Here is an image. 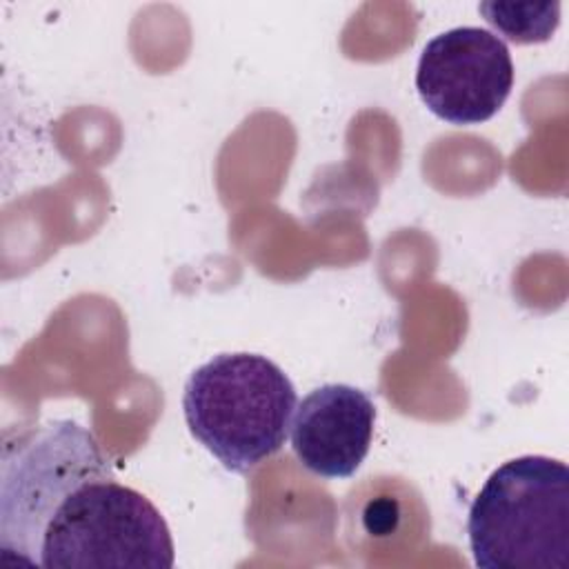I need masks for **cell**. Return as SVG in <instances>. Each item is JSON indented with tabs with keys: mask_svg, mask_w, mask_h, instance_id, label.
Wrapping results in <instances>:
<instances>
[{
	"mask_svg": "<svg viewBox=\"0 0 569 569\" xmlns=\"http://www.w3.org/2000/svg\"><path fill=\"white\" fill-rule=\"evenodd\" d=\"M296 407L289 376L258 353L213 356L189 376L182 393L191 436L238 473L282 449Z\"/></svg>",
	"mask_w": 569,
	"mask_h": 569,
	"instance_id": "1",
	"label": "cell"
},
{
	"mask_svg": "<svg viewBox=\"0 0 569 569\" xmlns=\"http://www.w3.org/2000/svg\"><path fill=\"white\" fill-rule=\"evenodd\" d=\"M467 533L482 569H567V465L547 456L500 465L471 502Z\"/></svg>",
	"mask_w": 569,
	"mask_h": 569,
	"instance_id": "2",
	"label": "cell"
},
{
	"mask_svg": "<svg viewBox=\"0 0 569 569\" xmlns=\"http://www.w3.org/2000/svg\"><path fill=\"white\" fill-rule=\"evenodd\" d=\"M113 473L96 436L76 420H51L4 436L0 462V549L40 565V545L58 507L84 482Z\"/></svg>",
	"mask_w": 569,
	"mask_h": 569,
	"instance_id": "3",
	"label": "cell"
},
{
	"mask_svg": "<svg viewBox=\"0 0 569 569\" xmlns=\"http://www.w3.org/2000/svg\"><path fill=\"white\" fill-rule=\"evenodd\" d=\"M173 560L162 513L116 473L80 485L58 507L40 545V567L49 569H169Z\"/></svg>",
	"mask_w": 569,
	"mask_h": 569,
	"instance_id": "4",
	"label": "cell"
},
{
	"mask_svg": "<svg viewBox=\"0 0 569 569\" xmlns=\"http://www.w3.org/2000/svg\"><path fill=\"white\" fill-rule=\"evenodd\" d=\"M513 87L505 40L480 27H456L431 38L418 60L416 89L427 109L451 124L491 120Z\"/></svg>",
	"mask_w": 569,
	"mask_h": 569,
	"instance_id": "5",
	"label": "cell"
},
{
	"mask_svg": "<svg viewBox=\"0 0 569 569\" xmlns=\"http://www.w3.org/2000/svg\"><path fill=\"white\" fill-rule=\"evenodd\" d=\"M376 425L373 400L351 385H322L296 407L291 449L320 478H351L365 462Z\"/></svg>",
	"mask_w": 569,
	"mask_h": 569,
	"instance_id": "6",
	"label": "cell"
}]
</instances>
